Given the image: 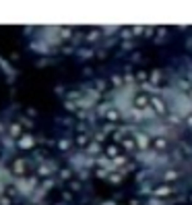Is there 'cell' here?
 <instances>
[{"label":"cell","instance_id":"obj_3","mask_svg":"<svg viewBox=\"0 0 192 205\" xmlns=\"http://www.w3.org/2000/svg\"><path fill=\"white\" fill-rule=\"evenodd\" d=\"M149 106L153 108V112L165 114V102H163V97H159V95H149Z\"/></svg>","mask_w":192,"mask_h":205},{"label":"cell","instance_id":"obj_5","mask_svg":"<svg viewBox=\"0 0 192 205\" xmlns=\"http://www.w3.org/2000/svg\"><path fill=\"white\" fill-rule=\"evenodd\" d=\"M151 145L155 147V149L161 151V149H165V147H168V141L163 139V137H157V139H153V141H151Z\"/></svg>","mask_w":192,"mask_h":205},{"label":"cell","instance_id":"obj_11","mask_svg":"<svg viewBox=\"0 0 192 205\" xmlns=\"http://www.w3.org/2000/svg\"><path fill=\"white\" fill-rule=\"evenodd\" d=\"M186 122H188V126H192V116H190V118L186 120Z\"/></svg>","mask_w":192,"mask_h":205},{"label":"cell","instance_id":"obj_7","mask_svg":"<svg viewBox=\"0 0 192 205\" xmlns=\"http://www.w3.org/2000/svg\"><path fill=\"white\" fill-rule=\"evenodd\" d=\"M74 143H77L79 147H87V143H89V137L85 135V133H79V135H77V141H74Z\"/></svg>","mask_w":192,"mask_h":205},{"label":"cell","instance_id":"obj_6","mask_svg":"<svg viewBox=\"0 0 192 205\" xmlns=\"http://www.w3.org/2000/svg\"><path fill=\"white\" fill-rule=\"evenodd\" d=\"M8 133H10L13 139H19V137H23V126H21V125H13Z\"/></svg>","mask_w":192,"mask_h":205},{"label":"cell","instance_id":"obj_8","mask_svg":"<svg viewBox=\"0 0 192 205\" xmlns=\"http://www.w3.org/2000/svg\"><path fill=\"white\" fill-rule=\"evenodd\" d=\"M13 170H15V174H23V172H25L23 160H15V164H13Z\"/></svg>","mask_w":192,"mask_h":205},{"label":"cell","instance_id":"obj_9","mask_svg":"<svg viewBox=\"0 0 192 205\" xmlns=\"http://www.w3.org/2000/svg\"><path fill=\"white\" fill-rule=\"evenodd\" d=\"M70 145H72V143H70V141H66V139L58 141V149H60V151H68V149H70Z\"/></svg>","mask_w":192,"mask_h":205},{"label":"cell","instance_id":"obj_2","mask_svg":"<svg viewBox=\"0 0 192 205\" xmlns=\"http://www.w3.org/2000/svg\"><path fill=\"white\" fill-rule=\"evenodd\" d=\"M17 147H19V149H23V151L33 149V147H35L33 135H27V133H23V137H19V139H17Z\"/></svg>","mask_w":192,"mask_h":205},{"label":"cell","instance_id":"obj_1","mask_svg":"<svg viewBox=\"0 0 192 205\" xmlns=\"http://www.w3.org/2000/svg\"><path fill=\"white\" fill-rule=\"evenodd\" d=\"M151 195H153V199H168V197H172L173 195V189L169 185H159V186H155V189L151 191Z\"/></svg>","mask_w":192,"mask_h":205},{"label":"cell","instance_id":"obj_4","mask_svg":"<svg viewBox=\"0 0 192 205\" xmlns=\"http://www.w3.org/2000/svg\"><path fill=\"white\" fill-rule=\"evenodd\" d=\"M134 104H136L141 110H145V108L149 106V95L147 93H138L136 97H134Z\"/></svg>","mask_w":192,"mask_h":205},{"label":"cell","instance_id":"obj_12","mask_svg":"<svg viewBox=\"0 0 192 205\" xmlns=\"http://www.w3.org/2000/svg\"><path fill=\"white\" fill-rule=\"evenodd\" d=\"M190 201H192V197H190Z\"/></svg>","mask_w":192,"mask_h":205},{"label":"cell","instance_id":"obj_10","mask_svg":"<svg viewBox=\"0 0 192 205\" xmlns=\"http://www.w3.org/2000/svg\"><path fill=\"white\" fill-rule=\"evenodd\" d=\"M169 180H178V172H176V170H172V172H168V174H165V185H168Z\"/></svg>","mask_w":192,"mask_h":205}]
</instances>
